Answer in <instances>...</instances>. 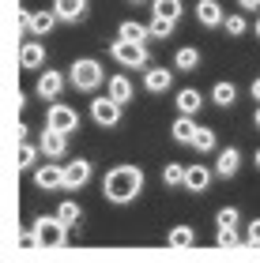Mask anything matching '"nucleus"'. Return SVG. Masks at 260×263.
Returning <instances> with one entry per match:
<instances>
[{"mask_svg":"<svg viewBox=\"0 0 260 263\" xmlns=\"http://www.w3.org/2000/svg\"><path fill=\"white\" fill-rule=\"evenodd\" d=\"M102 192H106L110 203H117V207L132 203L144 192V170H140V165H113V170L106 173V181H102Z\"/></svg>","mask_w":260,"mask_h":263,"instance_id":"f257e3e1","label":"nucleus"},{"mask_svg":"<svg viewBox=\"0 0 260 263\" xmlns=\"http://www.w3.org/2000/svg\"><path fill=\"white\" fill-rule=\"evenodd\" d=\"M64 241H68V226L61 222V214H42V218H34L30 233H23L27 248H61Z\"/></svg>","mask_w":260,"mask_h":263,"instance_id":"f03ea898","label":"nucleus"},{"mask_svg":"<svg viewBox=\"0 0 260 263\" xmlns=\"http://www.w3.org/2000/svg\"><path fill=\"white\" fill-rule=\"evenodd\" d=\"M68 71H72L68 79H72V87H76V90H98L102 83H110V79H106V71H102V64H98V61H91V57L76 61Z\"/></svg>","mask_w":260,"mask_h":263,"instance_id":"7ed1b4c3","label":"nucleus"},{"mask_svg":"<svg viewBox=\"0 0 260 263\" xmlns=\"http://www.w3.org/2000/svg\"><path fill=\"white\" fill-rule=\"evenodd\" d=\"M113 61L121 68H147V45L144 42H128V38H117L110 45Z\"/></svg>","mask_w":260,"mask_h":263,"instance_id":"20e7f679","label":"nucleus"},{"mask_svg":"<svg viewBox=\"0 0 260 263\" xmlns=\"http://www.w3.org/2000/svg\"><path fill=\"white\" fill-rule=\"evenodd\" d=\"M121 109H125V105L117 98H110V94L91 102V117H94V124H102V128H113L117 121H121Z\"/></svg>","mask_w":260,"mask_h":263,"instance_id":"39448f33","label":"nucleus"},{"mask_svg":"<svg viewBox=\"0 0 260 263\" xmlns=\"http://www.w3.org/2000/svg\"><path fill=\"white\" fill-rule=\"evenodd\" d=\"M45 124L72 136V132L79 128V113L72 109V105H64V102H53V105H49V117H45Z\"/></svg>","mask_w":260,"mask_h":263,"instance_id":"423d86ee","label":"nucleus"},{"mask_svg":"<svg viewBox=\"0 0 260 263\" xmlns=\"http://www.w3.org/2000/svg\"><path fill=\"white\" fill-rule=\"evenodd\" d=\"M34 184H38L42 192H61L64 188V165H57V158L38 165V170H34Z\"/></svg>","mask_w":260,"mask_h":263,"instance_id":"0eeeda50","label":"nucleus"},{"mask_svg":"<svg viewBox=\"0 0 260 263\" xmlns=\"http://www.w3.org/2000/svg\"><path fill=\"white\" fill-rule=\"evenodd\" d=\"M57 23H61V19H57L53 8H49V11H23V27H27L34 38H45V34L57 27Z\"/></svg>","mask_w":260,"mask_h":263,"instance_id":"6e6552de","label":"nucleus"},{"mask_svg":"<svg viewBox=\"0 0 260 263\" xmlns=\"http://www.w3.org/2000/svg\"><path fill=\"white\" fill-rule=\"evenodd\" d=\"M64 83H68V76L64 71H42L38 76V98H45V102H53V98H61V90H64Z\"/></svg>","mask_w":260,"mask_h":263,"instance_id":"1a4fd4ad","label":"nucleus"},{"mask_svg":"<svg viewBox=\"0 0 260 263\" xmlns=\"http://www.w3.org/2000/svg\"><path fill=\"white\" fill-rule=\"evenodd\" d=\"M64 151H68V132H57V128L45 124V132H42V154H45V158H64Z\"/></svg>","mask_w":260,"mask_h":263,"instance_id":"9d476101","label":"nucleus"},{"mask_svg":"<svg viewBox=\"0 0 260 263\" xmlns=\"http://www.w3.org/2000/svg\"><path fill=\"white\" fill-rule=\"evenodd\" d=\"M91 181V162H83V158H72L64 165V188H83Z\"/></svg>","mask_w":260,"mask_h":263,"instance_id":"9b49d317","label":"nucleus"},{"mask_svg":"<svg viewBox=\"0 0 260 263\" xmlns=\"http://www.w3.org/2000/svg\"><path fill=\"white\" fill-rule=\"evenodd\" d=\"M53 11L61 23H79L87 15V0H53Z\"/></svg>","mask_w":260,"mask_h":263,"instance_id":"f8f14e48","label":"nucleus"},{"mask_svg":"<svg viewBox=\"0 0 260 263\" xmlns=\"http://www.w3.org/2000/svg\"><path fill=\"white\" fill-rule=\"evenodd\" d=\"M144 87H147L151 94H166V90L174 87V71H170V68H147Z\"/></svg>","mask_w":260,"mask_h":263,"instance_id":"ddd939ff","label":"nucleus"},{"mask_svg":"<svg viewBox=\"0 0 260 263\" xmlns=\"http://www.w3.org/2000/svg\"><path fill=\"white\" fill-rule=\"evenodd\" d=\"M19 64L27 68V71H38L45 64V45L42 42H23V49H19Z\"/></svg>","mask_w":260,"mask_h":263,"instance_id":"4468645a","label":"nucleus"},{"mask_svg":"<svg viewBox=\"0 0 260 263\" xmlns=\"http://www.w3.org/2000/svg\"><path fill=\"white\" fill-rule=\"evenodd\" d=\"M207 184H211V170L200 165V162H193L185 170V188H188V192H207Z\"/></svg>","mask_w":260,"mask_h":263,"instance_id":"2eb2a0df","label":"nucleus"},{"mask_svg":"<svg viewBox=\"0 0 260 263\" xmlns=\"http://www.w3.org/2000/svg\"><path fill=\"white\" fill-rule=\"evenodd\" d=\"M196 19L204 23V27H222V23H227V19H222V4H219V0H200V4H196Z\"/></svg>","mask_w":260,"mask_h":263,"instance_id":"dca6fc26","label":"nucleus"},{"mask_svg":"<svg viewBox=\"0 0 260 263\" xmlns=\"http://www.w3.org/2000/svg\"><path fill=\"white\" fill-rule=\"evenodd\" d=\"M106 87H110V98H117L121 105H128L136 98V90H132V79L128 76H110V83H106Z\"/></svg>","mask_w":260,"mask_h":263,"instance_id":"f3484780","label":"nucleus"},{"mask_svg":"<svg viewBox=\"0 0 260 263\" xmlns=\"http://www.w3.org/2000/svg\"><path fill=\"white\" fill-rule=\"evenodd\" d=\"M238 165H241V151L238 147H227L219 154V162H215V177H234V173H238Z\"/></svg>","mask_w":260,"mask_h":263,"instance_id":"a211bd4d","label":"nucleus"},{"mask_svg":"<svg viewBox=\"0 0 260 263\" xmlns=\"http://www.w3.org/2000/svg\"><path fill=\"white\" fill-rule=\"evenodd\" d=\"M234 98H238V87H234V83L219 79L215 87H211V102H215L219 109H230V105H234Z\"/></svg>","mask_w":260,"mask_h":263,"instance_id":"6ab92c4d","label":"nucleus"},{"mask_svg":"<svg viewBox=\"0 0 260 263\" xmlns=\"http://www.w3.org/2000/svg\"><path fill=\"white\" fill-rule=\"evenodd\" d=\"M200 105H204V98L193 90V87H185V90H177V113H185V117H196L200 113Z\"/></svg>","mask_w":260,"mask_h":263,"instance_id":"aec40b11","label":"nucleus"},{"mask_svg":"<svg viewBox=\"0 0 260 263\" xmlns=\"http://www.w3.org/2000/svg\"><path fill=\"white\" fill-rule=\"evenodd\" d=\"M117 38H128V42H151V27H144V23H136V19H125L121 30H117Z\"/></svg>","mask_w":260,"mask_h":263,"instance_id":"412c9836","label":"nucleus"},{"mask_svg":"<svg viewBox=\"0 0 260 263\" xmlns=\"http://www.w3.org/2000/svg\"><path fill=\"white\" fill-rule=\"evenodd\" d=\"M174 68H177V71H196V68H200V49H193V45L177 49V57H174Z\"/></svg>","mask_w":260,"mask_h":263,"instance_id":"4be33fe9","label":"nucleus"},{"mask_svg":"<svg viewBox=\"0 0 260 263\" xmlns=\"http://www.w3.org/2000/svg\"><path fill=\"white\" fill-rule=\"evenodd\" d=\"M151 38H170L174 34V27H177V19H170V15H159V11H151Z\"/></svg>","mask_w":260,"mask_h":263,"instance_id":"5701e85b","label":"nucleus"},{"mask_svg":"<svg viewBox=\"0 0 260 263\" xmlns=\"http://www.w3.org/2000/svg\"><path fill=\"white\" fill-rule=\"evenodd\" d=\"M170 132H174V139H177V143H193L196 124H193V117H185V113H181V117L174 121V128H170Z\"/></svg>","mask_w":260,"mask_h":263,"instance_id":"b1692460","label":"nucleus"},{"mask_svg":"<svg viewBox=\"0 0 260 263\" xmlns=\"http://www.w3.org/2000/svg\"><path fill=\"white\" fill-rule=\"evenodd\" d=\"M170 245L174 248H193L196 245V230L193 226H177V230H170Z\"/></svg>","mask_w":260,"mask_h":263,"instance_id":"393cba45","label":"nucleus"},{"mask_svg":"<svg viewBox=\"0 0 260 263\" xmlns=\"http://www.w3.org/2000/svg\"><path fill=\"white\" fill-rule=\"evenodd\" d=\"M193 147H196L200 154H211V151H215V132H211V128H196Z\"/></svg>","mask_w":260,"mask_h":263,"instance_id":"a878e982","label":"nucleus"},{"mask_svg":"<svg viewBox=\"0 0 260 263\" xmlns=\"http://www.w3.org/2000/svg\"><path fill=\"white\" fill-rule=\"evenodd\" d=\"M151 11H159V15H170V19H177L181 15V0H151Z\"/></svg>","mask_w":260,"mask_h":263,"instance_id":"bb28decb","label":"nucleus"},{"mask_svg":"<svg viewBox=\"0 0 260 263\" xmlns=\"http://www.w3.org/2000/svg\"><path fill=\"white\" fill-rule=\"evenodd\" d=\"M162 181H166L170 188H181V184H185V165H177V162H170L166 170H162Z\"/></svg>","mask_w":260,"mask_h":263,"instance_id":"cd10ccee","label":"nucleus"},{"mask_svg":"<svg viewBox=\"0 0 260 263\" xmlns=\"http://www.w3.org/2000/svg\"><path fill=\"white\" fill-rule=\"evenodd\" d=\"M34 158H38V147H30V143L23 139V143H19V162H15V165H19V170H34Z\"/></svg>","mask_w":260,"mask_h":263,"instance_id":"c85d7f7f","label":"nucleus"},{"mask_svg":"<svg viewBox=\"0 0 260 263\" xmlns=\"http://www.w3.org/2000/svg\"><path fill=\"white\" fill-rule=\"evenodd\" d=\"M57 214H61V222H64V226H76L83 211H79V203H72V199H68V203H61V207H57Z\"/></svg>","mask_w":260,"mask_h":263,"instance_id":"c756f323","label":"nucleus"},{"mask_svg":"<svg viewBox=\"0 0 260 263\" xmlns=\"http://www.w3.org/2000/svg\"><path fill=\"white\" fill-rule=\"evenodd\" d=\"M215 241H219L222 248H234V245H238V241H241V237H238V230H234V226H219V233H215Z\"/></svg>","mask_w":260,"mask_h":263,"instance_id":"7c9ffc66","label":"nucleus"},{"mask_svg":"<svg viewBox=\"0 0 260 263\" xmlns=\"http://www.w3.org/2000/svg\"><path fill=\"white\" fill-rule=\"evenodd\" d=\"M238 218H241L238 207H222V211L215 214V222H219V226H238Z\"/></svg>","mask_w":260,"mask_h":263,"instance_id":"2f4dec72","label":"nucleus"},{"mask_svg":"<svg viewBox=\"0 0 260 263\" xmlns=\"http://www.w3.org/2000/svg\"><path fill=\"white\" fill-rule=\"evenodd\" d=\"M222 27H227V34H234V38H238V34H245V27H249V23H245L241 15H227V23H222Z\"/></svg>","mask_w":260,"mask_h":263,"instance_id":"473e14b6","label":"nucleus"},{"mask_svg":"<svg viewBox=\"0 0 260 263\" xmlns=\"http://www.w3.org/2000/svg\"><path fill=\"white\" fill-rule=\"evenodd\" d=\"M245 245L260 248V218H253V222H249V230H245Z\"/></svg>","mask_w":260,"mask_h":263,"instance_id":"72a5a7b5","label":"nucleus"},{"mask_svg":"<svg viewBox=\"0 0 260 263\" xmlns=\"http://www.w3.org/2000/svg\"><path fill=\"white\" fill-rule=\"evenodd\" d=\"M238 4H241L245 11H253V8H260V0H238Z\"/></svg>","mask_w":260,"mask_h":263,"instance_id":"f704fd0d","label":"nucleus"},{"mask_svg":"<svg viewBox=\"0 0 260 263\" xmlns=\"http://www.w3.org/2000/svg\"><path fill=\"white\" fill-rule=\"evenodd\" d=\"M249 94H253V98L260 102V79H253V87H249Z\"/></svg>","mask_w":260,"mask_h":263,"instance_id":"c9c22d12","label":"nucleus"},{"mask_svg":"<svg viewBox=\"0 0 260 263\" xmlns=\"http://www.w3.org/2000/svg\"><path fill=\"white\" fill-rule=\"evenodd\" d=\"M253 124H256V128H260V105H256V113H253Z\"/></svg>","mask_w":260,"mask_h":263,"instance_id":"e433bc0d","label":"nucleus"},{"mask_svg":"<svg viewBox=\"0 0 260 263\" xmlns=\"http://www.w3.org/2000/svg\"><path fill=\"white\" fill-rule=\"evenodd\" d=\"M253 30H256V38H260V19H256V27H253Z\"/></svg>","mask_w":260,"mask_h":263,"instance_id":"4c0bfd02","label":"nucleus"},{"mask_svg":"<svg viewBox=\"0 0 260 263\" xmlns=\"http://www.w3.org/2000/svg\"><path fill=\"white\" fill-rule=\"evenodd\" d=\"M256 170H260V151H256Z\"/></svg>","mask_w":260,"mask_h":263,"instance_id":"58836bf2","label":"nucleus"},{"mask_svg":"<svg viewBox=\"0 0 260 263\" xmlns=\"http://www.w3.org/2000/svg\"><path fill=\"white\" fill-rule=\"evenodd\" d=\"M128 4H140V0H128Z\"/></svg>","mask_w":260,"mask_h":263,"instance_id":"ea45409f","label":"nucleus"}]
</instances>
